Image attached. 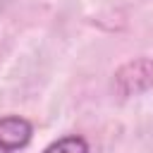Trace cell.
<instances>
[{
    "label": "cell",
    "instance_id": "2",
    "mask_svg": "<svg viewBox=\"0 0 153 153\" xmlns=\"http://www.w3.org/2000/svg\"><path fill=\"white\" fill-rule=\"evenodd\" d=\"M43 153H88V143H86V139L74 134V136H65V139L50 143Z\"/></svg>",
    "mask_w": 153,
    "mask_h": 153
},
{
    "label": "cell",
    "instance_id": "1",
    "mask_svg": "<svg viewBox=\"0 0 153 153\" xmlns=\"http://www.w3.org/2000/svg\"><path fill=\"white\" fill-rule=\"evenodd\" d=\"M31 139V122L19 117V115H10V117H0V153H10L17 148H24Z\"/></svg>",
    "mask_w": 153,
    "mask_h": 153
}]
</instances>
